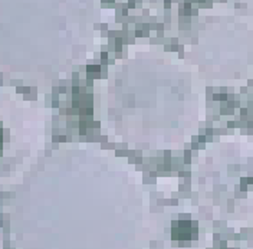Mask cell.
Listing matches in <instances>:
<instances>
[{
    "label": "cell",
    "instance_id": "1",
    "mask_svg": "<svg viewBox=\"0 0 253 249\" xmlns=\"http://www.w3.org/2000/svg\"><path fill=\"white\" fill-rule=\"evenodd\" d=\"M0 149H1V127H0Z\"/></svg>",
    "mask_w": 253,
    "mask_h": 249
}]
</instances>
